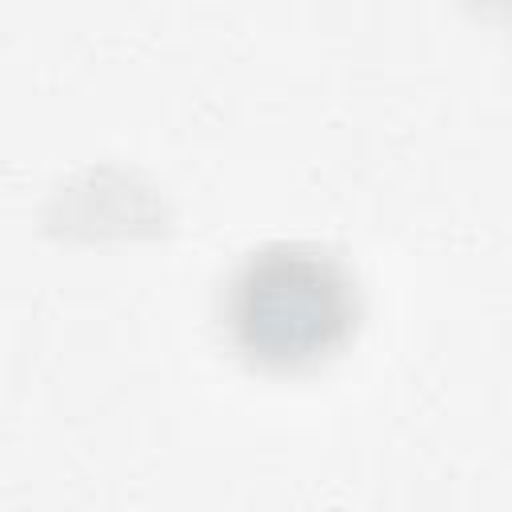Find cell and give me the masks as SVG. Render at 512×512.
<instances>
[{"mask_svg": "<svg viewBox=\"0 0 512 512\" xmlns=\"http://www.w3.org/2000/svg\"><path fill=\"white\" fill-rule=\"evenodd\" d=\"M228 348L256 372H312L336 360L360 328V288L340 256L300 240L260 244L220 292Z\"/></svg>", "mask_w": 512, "mask_h": 512, "instance_id": "1", "label": "cell"}]
</instances>
